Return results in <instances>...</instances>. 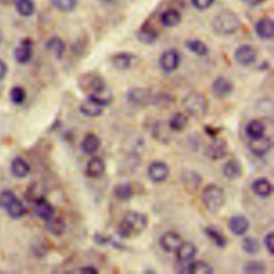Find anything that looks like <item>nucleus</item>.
Listing matches in <instances>:
<instances>
[{"instance_id":"15","label":"nucleus","mask_w":274,"mask_h":274,"mask_svg":"<svg viewBox=\"0 0 274 274\" xmlns=\"http://www.w3.org/2000/svg\"><path fill=\"white\" fill-rule=\"evenodd\" d=\"M257 37L262 40H271L274 36V21L270 17H262L255 24Z\"/></svg>"},{"instance_id":"50","label":"nucleus","mask_w":274,"mask_h":274,"mask_svg":"<svg viewBox=\"0 0 274 274\" xmlns=\"http://www.w3.org/2000/svg\"><path fill=\"white\" fill-rule=\"evenodd\" d=\"M7 72H8L7 64L2 59H0V81H3L6 78Z\"/></svg>"},{"instance_id":"49","label":"nucleus","mask_w":274,"mask_h":274,"mask_svg":"<svg viewBox=\"0 0 274 274\" xmlns=\"http://www.w3.org/2000/svg\"><path fill=\"white\" fill-rule=\"evenodd\" d=\"M72 272L83 273V274H96V273H98V270L93 266H84V267H81V268L76 269Z\"/></svg>"},{"instance_id":"23","label":"nucleus","mask_w":274,"mask_h":274,"mask_svg":"<svg viewBox=\"0 0 274 274\" xmlns=\"http://www.w3.org/2000/svg\"><path fill=\"white\" fill-rule=\"evenodd\" d=\"M272 184L266 178H258L252 183V191L260 198H268L272 194Z\"/></svg>"},{"instance_id":"14","label":"nucleus","mask_w":274,"mask_h":274,"mask_svg":"<svg viewBox=\"0 0 274 274\" xmlns=\"http://www.w3.org/2000/svg\"><path fill=\"white\" fill-rule=\"evenodd\" d=\"M203 178L201 175L195 170H184L181 173V182L184 186V189L189 193H194L202 184Z\"/></svg>"},{"instance_id":"10","label":"nucleus","mask_w":274,"mask_h":274,"mask_svg":"<svg viewBox=\"0 0 274 274\" xmlns=\"http://www.w3.org/2000/svg\"><path fill=\"white\" fill-rule=\"evenodd\" d=\"M272 148V140L268 136H261L259 138L251 139L248 142V149L255 157H265Z\"/></svg>"},{"instance_id":"1","label":"nucleus","mask_w":274,"mask_h":274,"mask_svg":"<svg viewBox=\"0 0 274 274\" xmlns=\"http://www.w3.org/2000/svg\"><path fill=\"white\" fill-rule=\"evenodd\" d=\"M148 216L138 211H129L117 225V235L122 239H130L140 235L148 227Z\"/></svg>"},{"instance_id":"13","label":"nucleus","mask_w":274,"mask_h":274,"mask_svg":"<svg viewBox=\"0 0 274 274\" xmlns=\"http://www.w3.org/2000/svg\"><path fill=\"white\" fill-rule=\"evenodd\" d=\"M234 91L233 83L223 76H218L212 83V92L214 96L218 98H224L229 96Z\"/></svg>"},{"instance_id":"5","label":"nucleus","mask_w":274,"mask_h":274,"mask_svg":"<svg viewBox=\"0 0 274 274\" xmlns=\"http://www.w3.org/2000/svg\"><path fill=\"white\" fill-rule=\"evenodd\" d=\"M152 91L148 88H142V87H135V88L130 89L127 93V102L135 107H146L152 105L153 100Z\"/></svg>"},{"instance_id":"46","label":"nucleus","mask_w":274,"mask_h":274,"mask_svg":"<svg viewBox=\"0 0 274 274\" xmlns=\"http://www.w3.org/2000/svg\"><path fill=\"white\" fill-rule=\"evenodd\" d=\"M15 194L11 191H3L0 193V208H5L15 198Z\"/></svg>"},{"instance_id":"27","label":"nucleus","mask_w":274,"mask_h":274,"mask_svg":"<svg viewBox=\"0 0 274 274\" xmlns=\"http://www.w3.org/2000/svg\"><path fill=\"white\" fill-rule=\"evenodd\" d=\"M32 57V43L29 40L23 41L14 52V58L18 63H27Z\"/></svg>"},{"instance_id":"22","label":"nucleus","mask_w":274,"mask_h":274,"mask_svg":"<svg viewBox=\"0 0 274 274\" xmlns=\"http://www.w3.org/2000/svg\"><path fill=\"white\" fill-rule=\"evenodd\" d=\"M135 60V56L131 53H118L112 57V63L118 70L126 71L132 67V63Z\"/></svg>"},{"instance_id":"38","label":"nucleus","mask_w":274,"mask_h":274,"mask_svg":"<svg viewBox=\"0 0 274 274\" xmlns=\"http://www.w3.org/2000/svg\"><path fill=\"white\" fill-rule=\"evenodd\" d=\"M205 234L209 237L212 242L218 247V248H224L227 245V239L226 237L218 232L217 229L213 228V227H206L205 228Z\"/></svg>"},{"instance_id":"29","label":"nucleus","mask_w":274,"mask_h":274,"mask_svg":"<svg viewBox=\"0 0 274 274\" xmlns=\"http://www.w3.org/2000/svg\"><path fill=\"white\" fill-rule=\"evenodd\" d=\"M171 132H181L189 124V117L183 113L175 114L167 122Z\"/></svg>"},{"instance_id":"8","label":"nucleus","mask_w":274,"mask_h":274,"mask_svg":"<svg viewBox=\"0 0 274 274\" xmlns=\"http://www.w3.org/2000/svg\"><path fill=\"white\" fill-rule=\"evenodd\" d=\"M148 176L156 183H162L166 181L169 176V167L165 162L155 161L148 167Z\"/></svg>"},{"instance_id":"44","label":"nucleus","mask_w":274,"mask_h":274,"mask_svg":"<svg viewBox=\"0 0 274 274\" xmlns=\"http://www.w3.org/2000/svg\"><path fill=\"white\" fill-rule=\"evenodd\" d=\"M10 98L15 105L23 104L26 98V91L24 90V88H21V87H13L10 91Z\"/></svg>"},{"instance_id":"45","label":"nucleus","mask_w":274,"mask_h":274,"mask_svg":"<svg viewBox=\"0 0 274 274\" xmlns=\"http://www.w3.org/2000/svg\"><path fill=\"white\" fill-rule=\"evenodd\" d=\"M175 98L168 93H157L153 95L152 105L156 106H168L172 104Z\"/></svg>"},{"instance_id":"32","label":"nucleus","mask_w":274,"mask_h":274,"mask_svg":"<svg viewBox=\"0 0 274 274\" xmlns=\"http://www.w3.org/2000/svg\"><path fill=\"white\" fill-rule=\"evenodd\" d=\"M11 171L16 178H25L30 172V166L24 159L15 158L11 164Z\"/></svg>"},{"instance_id":"25","label":"nucleus","mask_w":274,"mask_h":274,"mask_svg":"<svg viewBox=\"0 0 274 274\" xmlns=\"http://www.w3.org/2000/svg\"><path fill=\"white\" fill-rule=\"evenodd\" d=\"M161 23L164 27H175L181 21V13L177 9H167L161 14Z\"/></svg>"},{"instance_id":"43","label":"nucleus","mask_w":274,"mask_h":274,"mask_svg":"<svg viewBox=\"0 0 274 274\" xmlns=\"http://www.w3.org/2000/svg\"><path fill=\"white\" fill-rule=\"evenodd\" d=\"M266 271H267L266 265L259 260L248 261L243 268V272L246 274H262Z\"/></svg>"},{"instance_id":"53","label":"nucleus","mask_w":274,"mask_h":274,"mask_svg":"<svg viewBox=\"0 0 274 274\" xmlns=\"http://www.w3.org/2000/svg\"><path fill=\"white\" fill-rule=\"evenodd\" d=\"M3 92V85H2V81H0V94Z\"/></svg>"},{"instance_id":"19","label":"nucleus","mask_w":274,"mask_h":274,"mask_svg":"<svg viewBox=\"0 0 274 274\" xmlns=\"http://www.w3.org/2000/svg\"><path fill=\"white\" fill-rule=\"evenodd\" d=\"M137 39L139 40V42H141L142 44H153L158 38H159V34L158 31L156 30L155 27H152L149 23H146L145 25H142L139 30L137 31Z\"/></svg>"},{"instance_id":"47","label":"nucleus","mask_w":274,"mask_h":274,"mask_svg":"<svg viewBox=\"0 0 274 274\" xmlns=\"http://www.w3.org/2000/svg\"><path fill=\"white\" fill-rule=\"evenodd\" d=\"M215 0H191L192 6L200 11H205L211 8Z\"/></svg>"},{"instance_id":"9","label":"nucleus","mask_w":274,"mask_h":274,"mask_svg":"<svg viewBox=\"0 0 274 274\" xmlns=\"http://www.w3.org/2000/svg\"><path fill=\"white\" fill-rule=\"evenodd\" d=\"M228 152V144L223 138H213L211 144L206 149V156L210 160L217 161L223 159Z\"/></svg>"},{"instance_id":"16","label":"nucleus","mask_w":274,"mask_h":274,"mask_svg":"<svg viewBox=\"0 0 274 274\" xmlns=\"http://www.w3.org/2000/svg\"><path fill=\"white\" fill-rule=\"evenodd\" d=\"M35 213L41 220L48 221L55 214V208L44 197H39L35 203Z\"/></svg>"},{"instance_id":"36","label":"nucleus","mask_w":274,"mask_h":274,"mask_svg":"<svg viewBox=\"0 0 274 274\" xmlns=\"http://www.w3.org/2000/svg\"><path fill=\"white\" fill-rule=\"evenodd\" d=\"M65 228H67V225H65L62 218L53 216L51 220L46 221L47 232H49L54 236L59 237V236L63 235L65 232Z\"/></svg>"},{"instance_id":"4","label":"nucleus","mask_w":274,"mask_h":274,"mask_svg":"<svg viewBox=\"0 0 274 274\" xmlns=\"http://www.w3.org/2000/svg\"><path fill=\"white\" fill-rule=\"evenodd\" d=\"M202 201L206 209L212 213L220 211L225 205L226 194L220 185L210 183L202 192Z\"/></svg>"},{"instance_id":"26","label":"nucleus","mask_w":274,"mask_h":274,"mask_svg":"<svg viewBox=\"0 0 274 274\" xmlns=\"http://www.w3.org/2000/svg\"><path fill=\"white\" fill-rule=\"evenodd\" d=\"M169 132H170V130L167 123L163 121H158L155 123V126H153L152 136L159 142H161V144H168L170 140Z\"/></svg>"},{"instance_id":"6","label":"nucleus","mask_w":274,"mask_h":274,"mask_svg":"<svg viewBox=\"0 0 274 274\" xmlns=\"http://www.w3.org/2000/svg\"><path fill=\"white\" fill-rule=\"evenodd\" d=\"M79 85L80 88L85 92H88V94L101 90L107 86L102 76L94 73H88L82 76L79 81Z\"/></svg>"},{"instance_id":"34","label":"nucleus","mask_w":274,"mask_h":274,"mask_svg":"<svg viewBox=\"0 0 274 274\" xmlns=\"http://www.w3.org/2000/svg\"><path fill=\"white\" fill-rule=\"evenodd\" d=\"M114 195L120 202H128L132 198L134 191L132 185L129 183H119L114 188Z\"/></svg>"},{"instance_id":"33","label":"nucleus","mask_w":274,"mask_h":274,"mask_svg":"<svg viewBox=\"0 0 274 274\" xmlns=\"http://www.w3.org/2000/svg\"><path fill=\"white\" fill-rule=\"evenodd\" d=\"M46 48L57 59H61L65 52V43L59 37H53L47 41Z\"/></svg>"},{"instance_id":"11","label":"nucleus","mask_w":274,"mask_h":274,"mask_svg":"<svg viewBox=\"0 0 274 274\" xmlns=\"http://www.w3.org/2000/svg\"><path fill=\"white\" fill-rule=\"evenodd\" d=\"M256 49L251 45H241L235 52V60L243 67L253 64L256 61Z\"/></svg>"},{"instance_id":"42","label":"nucleus","mask_w":274,"mask_h":274,"mask_svg":"<svg viewBox=\"0 0 274 274\" xmlns=\"http://www.w3.org/2000/svg\"><path fill=\"white\" fill-rule=\"evenodd\" d=\"M16 10L21 16H30L35 13V4L32 0H17Z\"/></svg>"},{"instance_id":"35","label":"nucleus","mask_w":274,"mask_h":274,"mask_svg":"<svg viewBox=\"0 0 274 274\" xmlns=\"http://www.w3.org/2000/svg\"><path fill=\"white\" fill-rule=\"evenodd\" d=\"M5 209L7 210L8 214L10 217L14 218V220H18V218H20L21 216H23L26 212V208L24 206V204L21 203L17 197H15V198L11 202Z\"/></svg>"},{"instance_id":"12","label":"nucleus","mask_w":274,"mask_h":274,"mask_svg":"<svg viewBox=\"0 0 274 274\" xmlns=\"http://www.w3.org/2000/svg\"><path fill=\"white\" fill-rule=\"evenodd\" d=\"M182 243V237L176 232H166L160 237L159 244L166 253H171L176 251Z\"/></svg>"},{"instance_id":"7","label":"nucleus","mask_w":274,"mask_h":274,"mask_svg":"<svg viewBox=\"0 0 274 274\" xmlns=\"http://www.w3.org/2000/svg\"><path fill=\"white\" fill-rule=\"evenodd\" d=\"M180 64V55L176 49H169L164 52L159 60V65L165 73L176 71Z\"/></svg>"},{"instance_id":"20","label":"nucleus","mask_w":274,"mask_h":274,"mask_svg":"<svg viewBox=\"0 0 274 274\" xmlns=\"http://www.w3.org/2000/svg\"><path fill=\"white\" fill-rule=\"evenodd\" d=\"M223 175L229 180H236L242 176V165L237 159H232L227 161L223 165Z\"/></svg>"},{"instance_id":"51","label":"nucleus","mask_w":274,"mask_h":274,"mask_svg":"<svg viewBox=\"0 0 274 274\" xmlns=\"http://www.w3.org/2000/svg\"><path fill=\"white\" fill-rule=\"evenodd\" d=\"M242 2L246 5V6H250V7H257V6H260L264 3H266L267 0H242Z\"/></svg>"},{"instance_id":"18","label":"nucleus","mask_w":274,"mask_h":274,"mask_svg":"<svg viewBox=\"0 0 274 274\" xmlns=\"http://www.w3.org/2000/svg\"><path fill=\"white\" fill-rule=\"evenodd\" d=\"M105 172V163L100 157H92L87 163L86 173L90 178H100Z\"/></svg>"},{"instance_id":"30","label":"nucleus","mask_w":274,"mask_h":274,"mask_svg":"<svg viewBox=\"0 0 274 274\" xmlns=\"http://www.w3.org/2000/svg\"><path fill=\"white\" fill-rule=\"evenodd\" d=\"M266 127L262 123L260 120H251V121L246 124L245 127V133L250 139H255L259 138L261 136L265 135Z\"/></svg>"},{"instance_id":"3","label":"nucleus","mask_w":274,"mask_h":274,"mask_svg":"<svg viewBox=\"0 0 274 274\" xmlns=\"http://www.w3.org/2000/svg\"><path fill=\"white\" fill-rule=\"evenodd\" d=\"M182 105L185 112L197 120L204 119L209 109V101H208L207 96L196 91L186 94L182 100Z\"/></svg>"},{"instance_id":"17","label":"nucleus","mask_w":274,"mask_h":274,"mask_svg":"<svg viewBox=\"0 0 274 274\" xmlns=\"http://www.w3.org/2000/svg\"><path fill=\"white\" fill-rule=\"evenodd\" d=\"M228 228L236 236H243L250 229V222L244 215H235L228 221Z\"/></svg>"},{"instance_id":"37","label":"nucleus","mask_w":274,"mask_h":274,"mask_svg":"<svg viewBox=\"0 0 274 274\" xmlns=\"http://www.w3.org/2000/svg\"><path fill=\"white\" fill-rule=\"evenodd\" d=\"M185 47L191 51L197 56H206L209 53V47L207 46L205 42L201 40H189L185 42Z\"/></svg>"},{"instance_id":"28","label":"nucleus","mask_w":274,"mask_h":274,"mask_svg":"<svg viewBox=\"0 0 274 274\" xmlns=\"http://www.w3.org/2000/svg\"><path fill=\"white\" fill-rule=\"evenodd\" d=\"M88 98L89 100L93 101L94 103H96L97 105L104 107V106H107L113 102V92L106 86L105 88L89 94Z\"/></svg>"},{"instance_id":"41","label":"nucleus","mask_w":274,"mask_h":274,"mask_svg":"<svg viewBox=\"0 0 274 274\" xmlns=\"http://www.w3.org/2000/svg\"><path fill=\"white\" fill-rule=\"evenodd\" d=\"M52 5L61 12H72L79 5V0H51Z\"/></svg>"},{"instance_id":"48","label":"nucleus","mask_w":274,"mask_h":274,"mask_svg":"<svg viewBox=\"0 0 274 274\" xmlns=\"http://www.w3.org/2000/svg\"><path fill=\"white\" fill-rule=\"evenodd\" d=\"M264 242H265V246L266 248L268 250L269 254L271 256L274 255V234L272 232H270L264 239Z\"/></svg>"},{"instance_id":"2","label":"nucleus","mask_w":274,"mask_h":274,"mask_svg":"<svg viewBox=\"0 0 274 274\" xmlns=\"http://www.w3.org/2000/svg\"><path fill=\"white\" fill-rule=\"evenodd\" d=\"M241 27V20L232 10H223L212 20V29L216 35H234Z\"/></svg>"},{"instance_id":"54","label":"nucleus","mask_w":274,"mask_h":274,"mask_svg":"<svg viewBox=\"0 0 274 274\" xmlns=\"http://www.w3.org/2000/svg\"><path fill=\"white\" fill-rule=\"evenodd\" d=\"M3 41V35H2V31H0V42Z\"/></svg>"},{"instance_id":"31","label":"nucleus","mask_w":274,"mask_h":274,"mask_svg":"<svg viewBox=\"0 0 274 274\" xmlns=\"http://www.w3.org/2000/svg\"><path fill=\"white\" fill-rule=\"evenodd\" d=\"M80 112L86 117L95 118V117H98L103 114V107L100 105H97L93 101L89 100V98H87V101H85L81 104Z\"/></svg>"},{"instance_id":"40","label":"nucleus","mask_w":274,"mask_h":274,"mask_svg":"<svg viewBox=\"0 0 274 274\" xmlns=\"http://www.w3.org/2000/svg\"><path fill=\"white\" fill-rule=\"evenodd\" d=\"M241 246H242V250L248 255H255L260 250L259 241L254 237L244 238L242 240V243H241Z\"/></svg>"},{"instance_id":"39","label":"nucleus","mask_w":274,"mask_h":274,"mask_svg":"<svg viewBox=\"0 0 274 274\" xmlns=\"http://www.w3.org/2000/svg\"><path fill=\"white\" fill-rule=\"evenodd\" d=\"M213 268L204 260L191 261L189 265V273L190 274H212Z\"/></svg>"},{"instance_id":"21","label":"nucleus","mask_w":274,"mask_h":274,"mask_svg":"<svg viewBox=\"0 0 274 274\" xmlns=\"http://www.w3.org/2000/svg\"><path fill=\"white\" fill-rule=\"evenodd\" d=\"M100 146H101L100 138L92 133L87 134L81 142L82 152L88 156H92L94 153H96L97 150L100 149Z\"/></svg>"},{"instance_id":"52","label":"nucleus","mask_w":274,"mask_h":274,"mask_svg":"<svg viewBox=\"0 0 274 274\" xmlns=\"http://www.w3.org/2000/svg\"><path fill=\"white\" fill-rule=\"evenodd\" d=\"M205 131L209 134L212 138H215L217 135V131L214 128H210V127H205Z\"/></svg>"},{"instance_id":"24","label":"nucleus","mask_w":274,"mask_h":274,"mask_svg":"<svg viewBox=\"0 0 274 274\" xmlns=\"http://www.w3.org/2000/svg\"><path fill=\"white\" fill-rule=\"evenodd\" d=\"M177 252V258L180 261H191L196 256L197 246L193 242H183L179 245V247L176 250Z\"/></svg>"}]
</instances>
